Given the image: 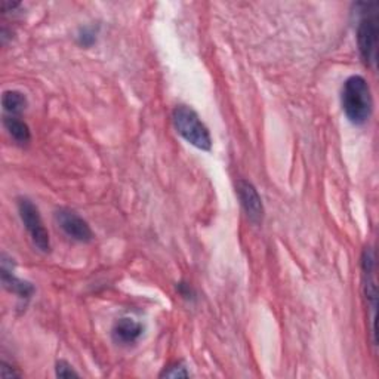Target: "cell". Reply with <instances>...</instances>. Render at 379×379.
<instances>
[{
    "mask_svg": "<svg viewBox=\"0 0 379 379\" xmlns=\"http://www.w3.org/2000/svg\"><path fill=\"white\" fill-rule=\"evenodd\" d=\"M341 104L347 119L353 124H365L373 112V98L368 80L362 76L348 78L342 86Z\"/></svg>",
    "mask_w": 379,
    "mask_h": 379,
    "instance_id": "6da1fadb",
    "label": "cell"
},
{
    "mask_svg": "<svg viewBox=\"0 0 379 379\" xmlns=\"http://www.w3.org/2000/svg\"><path fill=\"white\" fill-rule=\"evenodd\" d=\"M378 4H357L360 15L357 24V45L360 55L369 67L376 65L378 58Z\"/></svg>",
    "mask_w": 379,
    "mask_h": 379,
    "instance_id": "7a4b0ae2",
    "label": "cell"
},
{
    "mask_svg": "<svg viewBox=\"0 0 379 379\" xmlns=\"http://www.w3.org/2000/svg\"><path fill=\"white\" fill-rule=\"evenodd\" d=\"M172 122L176 132L193 147L202 151H210L212 138L209 129L191 107L176 105L172 112Z\"/></svg>",
    "mask_w": 379,
    "mask_h": 379,
    "instance_id": "3957f363",
    "label": "cell"
},
{
    "mask_svg": "<svg viewBox=\"0 0 379 379\" xmlns=\"http://www.w3.org/2000/svg\"><path fill=\"white\" fill-rule=\"evenodd\" d=\"M18 212H20V218L30 234L33 245L41 252H43V254H48L50 250V239L49 233L41 218L38 206H34V203L28 201V198H20V202H18Z\"/></svg>",
    "mask_w": 379,
    "mask_h": 379,
    "instance_id": "277c9868",
    "label": "cell"
},
{
    "mask_svg": "<svg viewBox=\"0 0 379 379\" xmlns=\"http://www.w3.org/2000/svg\"><path fill=\"white\" fill-rule=\"evenodd\" d=\"M55 221L58 227L64 231L65 236L76 242L87 243L94 239V233L89 224L79 216L76 212L70 209H60L55 213Z\"/></svg>",
    "mask_w": 379,
    "mask_h": 379,
    "instance_id": "5b68a950",
    "label": "cell"
},
{
    "mask_svg": "<svg viewBox=\"0 0 379 379\" xmlns=\"http://www.w3.org/2000/svg\"><path fill=\"white\" fill-rule=\"evenodd\" d=\"M237 194L240 198V203L247 215V218L252 223L260 224L264 218V206H262V201L257 188L254 187V184L245 181V179H240V181L237 183Z\"/></svg>",
    "mask_w": 379,
    "mask_h": 379,
    "instance_id": "8992f818",
    "label": "cell"
},
{
    "mask_svg": "<svg viewBox=\"0 0 379 379\" xmlns=\"http://www.w3.org/2000/svg\"><path fill=\"white\" fill-rule=\"evenodd\" d=\"M142 324L135 321L134 319L123 317L116 321L113 328V338L120 344H134L142 335Z\"/></svg>",
    "mask_w": 379,
    "mask_h": 379,
    "instance_id": "52a82bcc",
    "label": "cell"
},
{
    "mask_svg": "<svg viewBox=\"0 0 379 379\" xmlns=\"http://www.w3.org/2000/svg\"><path fill=\"white\" fill-rule=\"evenodd\" d=\"M4 124H5L8 134L11 135V138L16 144H20V146H26V144L30 142V139H31L30 128H28V124L26 122H23L20 117L18 116H5Z\"/></svg>",
    "mask_w": 379,
    "mask_h": 379,
    "instance_id": "ba28073f",
    "label": "cell"
},
{
    "mask_svg": "<svg viewBox=\"0 0 379 379\" xmlns=\"http://www.w3.org/2000/svg\"><path fill=\"white\" fill-rule=\"evenodd\" d=\"M2 282L8 291L16 294L20 298H30L34 292V287L30 283L16 279L5 264H2Z\"/></svg>",
    "mask_w": 379,
    "mask_h": 379,
    "instance_id": "9c48e42d",
    "label": "cell"
},
{
    "mask_svg": "<svg viewBox=\"0 0 379 379\" xmlns=\"http://www.w3.org/2000/svg\"><path fill=\"white\" fill-rule=\"evenodd\" d=\"M2 105L9 116H20L27 108V98L18 91H6L2 95Z\"/></svg>",
    "mask_w": 379,
    "mask_h": 379,
    "instance_id": "30bf717a",
    "label": "cell"
},
{
    "mask_svg": "<svg viewBox=\"0 0 379 379\" xmlns=\"http://www.w3.org/2000/svg\"><path fill=\"white\" fill-rule=\"evenodd\" d=\"M55 373L58 378H79V373L73 369V366L64 362V360H61V362L57 363Z\"/></svg>",
    "mask_w": 379,
    "mask_h": 379,
    "instance_id": "8fae6325",
    "label": "cell"
},
{
    "mask_svg": "<svg viewBox=\"0 0 379 379\" xmlns=\"http://www.w3.org/2000/svg\"><path fill=\"white\" fill-rule=\"evenodd\" d=\"M160 376L161 378H164V376H166V378H188L190 373L186 370L184 366L175 365V366H171L168 370H165Z\"/></svg>",
    "mask_w": 379,
    "mask_h": 379,
    "instance_id": "7c38bea8",
    "label": "cell"
},
{
    "mask_svg": "<svg viewBox=\"0 0 379 379\" xmlns=\"http://www.w3.org/2000/svg\"><path fill=\"white\" fill-rule=\"evenodd\" d=\"M79 41L83 46H91L95 42V34L91 31V28H83L79 36Z\"/></svg>",
    "mask_w": 379,
    "mask_h": 379,
    "instance_id": "4fadbf2b",
    "label": "cell"
}]
</instances>
